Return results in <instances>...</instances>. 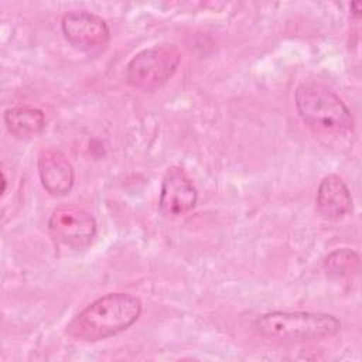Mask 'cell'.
Returning <instances> with one entry per match:
<instances>
[{
	"label": "cell",
	"mask_w": 362,
	"mask_h": 362,
	"mask_svg": "<svg viewBox=\"0 0 362 362\" xmlns=\"http://www.w3.org/2000/svg\"><path fill=\"white\" fill-rule=\"evenodd\" d=\"M141 301L129 293H107L83 310L66 325V335L75 341L96 342L130 328L140 317Z\"/></svg>",
	"instance_id": "1"
},
{
	"label": "cell",
	"mask_w": 362,
	"mask_h": 362,
	"mask_svg": "<svg viewBox=\"0 0 362 362\" xmlns=\"http://www.w3.org/2000/svg\"><path fill=\"white\" fill-rule=\"evenodd\" d=\"M294 103L301 120L317 133L339 136L354 129V117L345 102L321 83H301L296 89Z\"/></svg>",
	"instance_id": "2"
},
{
	"label": "cell",
	"mask_w": 362,
	"mask_h": 362,
	"mask_svg": "<svg viewBox=\"0 0 362 362\" xmlns=\"http://www.w3.org/2000/svg\"><path fill=\"white\" fill-rule=\"evenodd\" d=\"M255 327L270 339L308 342L334 337L341 322L335 315L320 311H272L257 317Z\"/></svg>",
	"instance_id": "3"
},
{
	"label": "cell",
	"mask_w": 362,
	"mask_h": 362,
	"mask_svg": "<svg viewBox=\"0 0 362 362\" xmlns=\"http://www.w3.org/2000/svg\"><path fill=\"white\" fill-rule=\"evenodd\" d=\"M181 62L174 44H160L137 52L126 66L127 82L141 90H156L167 83Z\"/></svg>",
	"instance_id": "4"
},
{
	"label": "cell",
	"mask_w": 362,
	"mask_h": 362,
	"mask_svg": "<svg viewBox=\"0 0 362 362\" xmlns=\"http://www.w3.org/2000/svg\"><path fill=\"white\" fill-rule=\"evenodd\" d=\"M48 230L58 245L82 250L96 236V221L82 208L72 205L59 206L52 211L48 219Z\"/></svg>",
	"instance_id": "5"
},
{
	"label": "cell",
	"mask_w": 362,
	"mask_h": 362,
	"mask_svg": "<svg viewBox=\"0 0 362 362\" xmlns=\"http://www.w3.org/2000/svg\"><path fill=\"white\" fill-rule=\"evenodd\" d=\"M61 28L65 40L81 51H98L107 45L110 30L98 14L86 10H72L64 14Z\"/></svg>",
	"instance_id": "6"
},
{
	"label": "cell",
	"mask_w": 362,
	"mask_h": 362,
	"mask_svg": "<svg viewBox=\"0 0 362 362\" xmlns=\"http://www.w3.org/2000/svg\"><path fill=\"white\" fill-rule=\"evenodd\" d=\"M198 199V191L184 168L170 167L161 181L160 209L167 216H180L189 212Z\"/></svg>",
	"instance_id": "7"
},
{
	"label": "cell",
	"mask_w": 362,
	"mask_h": 362,
	"mask_svg": "<svg viewBox=\"0 0 362 362\" xmlns=\"http://www.w3.org/2000/svg\"><path fill=\"white\" fill-rule=\"evenodd\" d=\"M38 174L44 189L52 197H65L71 192L75 173L68 157L57 150L47 148L38 156Z\"/></svg>",
	"instance_id": "8"
},
{
	"label": "cell",
	"mask_w": 362,
	"mask_h": 362,
	"mask_svg": "<svg viewBox=\"0 0 362 362\" xmlns=\"http://www.w3.org/2000/svg\"><path fill=\"white\" fill-rule=\"evenodd\" d=\"M315 204L324 218L341 219L352 209V195L341 177L329 174L321 180L317 188Z\"/></svg>",
	"instance_id": "9"
},
{
	"label": "cell",
	"mask_w": 362,
	"mask_h": 362,
	"mask_svg": "<svg viewBox=\"0 0 362 362\" xmlns=\"http://www.w3.org/2000/svg\"><path fill=\"white\" fill-rule=\"evenodd\" d=\"M4 123L13 137L30 139L44 130L45 115L34 106H16L4 112Z\"/></svg>",
	"instance_id": "10"
},
{
	"label": "cell",
	"mask_w": 362,
	"mask_h": 362,
	"mask_svg": "<svg viewBox=\"0 0 362 362\" xmlns=\"http://www.w3.org/2000/svg\"><path fill=\"white\" fill-rule=\"evenodd\" d=\"M324 270L331 277H348L359 267V255L348 247L337 249L324 259Z\"/></svg>",
	"instance_id": "11"
}]
</instances>
